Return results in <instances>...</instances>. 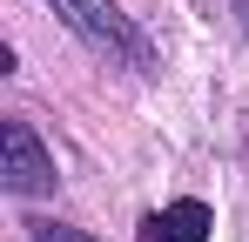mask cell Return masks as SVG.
<instances>
[{"mask_svg":"<svg viewBox=\"0 0 249 242\" xmlns=\"http://www.w3.org/2000/svg\"><path fill=\"white\" fill-rule=\"evenodd\" d=\"M54 14H61V20H68V34H81L94 54L122 61V68H135V74H148V68H155V47H148V34L128 20L115 0H54Z\"/></svg>","mask_w":249,"mask_h":242,"instance_id":"obj_1","label":"cell"},{"mask_svg":"<svg viewBox=\"0 0 249 242\" xmlns=\"http://www.w3.org/2000/svg\"><path fill=\"white\" fill-rule=\"evenodd\" d=\"M0 141H7V195H41V189H54V155L34 141V128L20 115L0 128Z\"/></svg>","mask_w":249,"mask_h":242,"instance_id":"obj_2","label":"cell"},{"mask_svg":"<svg viewBox=\"0 0 249 242\" xmlns=\"http://www.w3.org/2000/svg\"><path fill=\"white\" fill-rule=\"evenodd\" d=\"M135 236L142 242H209L215 236V208L196 202V195H175V202H162V208H148Z\"/></svg>","mask_w":249,"mask_h":242,"instance_id":"obj_3","label":"cell"},{"mask_svg":"<svg viewBox=\"0 0 249 242\" xmlns=\"http://www.w3.org/2000/svg\"><path fill=\"white\" fill-rule=\"evenodd\" d=\"M27 229H34V242H94V236H81V229H68V222H54V215L27 222Z\"/></svg>","mask_w":249,"mask_h":242,"instance_id":"obj_4","label":"cell"},{"mask_svg":"<svg viewBox=\"0 0 249 242\" xmlns=\"http://www.w3.org/2000/svg\"><path fill=\"white\" fill-rule=\"evenodd\" d=\"M229 7H236V20H243V34H249V0H229Z\"/></svg>","mask_w":249,"mask_h":242,"instance_id":"obj_5","label":"cell"}]
</instances>
